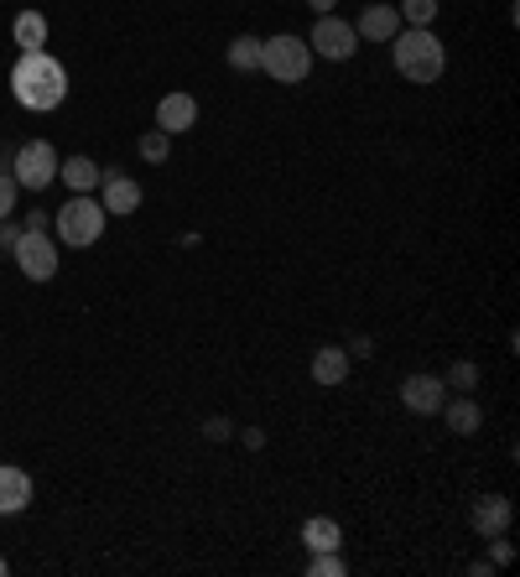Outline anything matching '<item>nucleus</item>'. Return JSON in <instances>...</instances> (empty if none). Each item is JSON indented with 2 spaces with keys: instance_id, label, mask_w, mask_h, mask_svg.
<instances>
[{
  "instance_id": "4",
  "label": "nucleus",
  "mask_w": 520,
  "mask_h": 577,
  "mask_svg": "<svg viewBox=\"0 0 520 577\" xmlns=\"http://www.w3.org/2000/svg\"><path fill=\"white\" fill-rule=\"evenodd\" d=\"M260 73H271L276 83H302L313 73V47L307 37H260Z\"/></svg>"
},
{
  "instance_id": "28",
  "label": "nucleus",
  "mask_w": 520,
  "mask_h": 577,
  "mask_svg": "<svg viewBox=\"0 0 520 577\" xmlns=\"http://www.w3.org/2000/svg\"><path fill=\"white\" fill-rule=\"evenodd\" d=\"M307 5H313L318 16H334V5H339V0H307Z\"/></svg>"
},
{
  "instance_id": "26",
  "label": "nucleus",
  "mask_w": 520,
  "mask_h": 577,
  "mask_svg": "<svg viewBox=\"0 0 520 577\" xmlns=\"http://www.w3.org/2000/svg\"><path fill=\"white\" fill-rule=\"evenodd\" d=\"M495 541V567H510V557H516V552H510V541L505 536H489Z\"/></svg>"
},
{
  "instance_id": "6",
  "label": "nucleus",
  "mask_w": 520,
  "mask_h": 577,
  "mask_svg": "<svg viewBox=\"0 0 520 577\" xmlns=\"http://www.w3.org/2000/svg\"><path fill=\"white\" fill-rule=\"evenodd\" d=\"M58 151H53V140H26V146H16V157H11V178H16V188H26V193H42L47 182L58 178Z\"/></svg>"
},
{
  "instance_id": "17",
  "label": "nucleus",
  "mask_w": 520,
  "mask_h": 577,
  "mask_svg": "<svg viewBox=\"0 0 520 577\" xmlns=\"http://www.w3.org/2000/svg\"><path fill=\"white\" fill-rule=\"evenodd\" d=\"M302 546H307V552H339V546H343L339 520L313 516V520H307V525H302Z\"/></svg>"
},
{
  "instance_id": "3",
  "label": "nucleus",
  "mask_w": 520,
  "mask_h": 577,
  "mask_svg": "<svg viewBox=\"0 0 520 577\" xmlns=\"http://www.w3.org/2000/svg\"><path fill=\"white\" fill-rule=\"evenodd\" d=\"M104 219H110V214H104L100 199L68 193V203L53 214V235H58V245H68V250H89V245H100Z\"/></svg>"
},
{
  "instance_id": "8",
  "label": "nucleus",
  "mask_w": 520,
  "mask_h": 577,
  "mask_svg": "<svg viewBox=\"0 0 520 577\" xmlns=\"http://www.w3.org/2000/svg\"><path fill=\"white\" fill-rule=\"evenodd\" d=\"M400 400L417 417H438L442 400H448V385H442V375H406L400 380Z\"/></svg>"
},
{
  "instance_id": "9",
  "label": "nucleus",
  "mask_w": 520,
  "mask_h": 577,
  "mask_svg": "<svg viewBox=\"0 0 520 577\" xmlns=\"http://www.w3.org/2000/svg\"><path fill=\"white\" fill-rule=\"evenodd\" d=\"M100 193H104V214H115V219H125V214H136L140 208V182L125 178V172H104L100 178Z\"/></svg>"
},
{
  "instance_id": "1",
  "label": "nucleus",
  "mask_w": 520,
  "mask_h": 577,
  "mask_svg": "<svg viewBox=\"0 0 520 577\" xmlns=\"http://www.w3.org/2000/svg\"><path fill=\"white\" fill-rule=\"evenodd\" d=\"M11 94H16L21 110L47 115V110H58V104L68 100V68H63L47 47H42V53H21L16 68H11Z\"/></svg>"
},
{
  "instance_id": "15",
  "label": "nucleus",
  "mask_w": 520,
  "mask_h": 577,
  "mask_svg": "<svg viewBox=\"0 0 520 577\" xmlns=\"http://www.w3.org/2000/svg\"><path fill=\"white\" fill-rule=\"evenodd\" d=\"M313 380H318V385H343V380H349V349L323 343L318 354H313Z\"/></svg>"
},
{
  "instance_id": "2",
  "label": "nucleus",
  "mask_w": 520,
  "mask_h": 577,
  "mask_svg": "<svg viewBox=\"0 0 520 577\" xmlns=\"http://www.w3.org/2000/svg\"><path fill=\"white\" fill-rule=\"evenodd\" d=\"M391 63L406 83H438L448 68V47L432 37V26H400L391 37Z\"/></svg>"
},
{
  "instance_id": "7",
  "label": "nucleus",
  "mask_w": 520,
  "mask_h": 577,
  "mask_svg": "<svg viewBox=\"0 0 520 577\" xmlns=\"http://www.w3.org/2000/svg\"><path fill=\"white\" fill-rule=\"evenodd\" d=\"M307 47H313V58L349 63L354 53H360V32H354V21L318 16V21H313V32H307Z\"/></svg>"
},
{
  "instance_id": "11",
  "label": "nucleus",
  "mask_w": 520,
  "mask_h": 577,
  "mask_svg": "<svg viewBox=\"0 0 520 577\" xmlns=\"http://www.w3.org/2000/svg\"><path fill=\"white\" fill-rule=\"evenodd\" d=\"M468 520H474V531L489 541V536H505V531H510L516 510H510V499H505V495H484V499H474Z\"/></svg>"
},
{
  "instance_id": "21",
  "label": "nucleus",
  "mask_w": 520,
  "mask_h": 577,
  "mask_svg": "<svg viewBox=\"0 0 520 577\" xmlns=\"http://www.w3.org/2000/svg\"><path fill=\"white\" fill-rule=\"evenodd\" d=\"M442 385H453V391H463V396H468V391L479 385V364H474V359H459V364H448V380H442Z\"/></svg>"
},
{
  "instance_id": "13",
  "label": "nucleus",
  "mask_w": 520,
  "mask_h": 577,
  "mask_svg": "<svg viewBox=\"0 0 520 577\" xmlns=\"http://www.w3.org/2000/svg\"><path fill=\"white\" fill-rule=\"evenodd\" d=\"M354 32H360L364 42H391L400 32V11L396 5H364L360 21H354Z\"/></svg>"
},
{
  "instance_id": "27",
  "label": "nucleus",
  "mask_w": 520,
  "mask_h": 577,
  "mask_svg": "<svg viewBox=\"0 0 520 577\" xmlns=\"http://www.w3.org/2000/svg\"><path fill=\"white\" fill-rule=\"evenodd\" d=\"M203 432H208V438L219 442V438H229V432H235V427H229V421H224V417H214V421H208V427H203Z\"/></svg>"
},
{
  "instance_id": "5",
  "label": "nucleus",
  "mask_w": 520,
  "mask_h": 577,
  "mask_svg": "<svg viewBox=\"0 0 520 577\" xmlns=\"http://www.w3.org/2000/svg\"><path fill=\"white\" fill-rule=\"evenodd\" d=\"M11 260L26 281H53L58 276V239L47 229H21L16 245H11Z\"/></svg>"
},
{
  "instance_id": "25",
  "label": "nucleus",
  "mask_w": 520,
  "mask_h": 577,
  "mask_svg": "<svg viewBox=\"0 0 520 577\" xmlns=\"http://www.w3.org/2000/svg\"><path fill=\"white\" fill-rule=\"evenodd\" d=\"M16 235H21V224L0 219V256H11V245H16Z\"/></svg>"
},
{
  "instance_id": "29",
  "label": "nucleus",
  "mask_w": 520,
  "mask_h": 577,
  "mask_svg": "<svg viewBox=\"0 0 520 577\" xmlns=\"http://www.w3.org/2000/svg\"><path fill=\"white\" fill-rule=\"evenodd\" d=\"M5 573H11V562H5V557H0V577H5Z\"/></svg>"
},
{
  "instance_id": "20",
  "label": "nucleus",
  "mask_w": 520,
  "mask_h": 577,
  "mask_svg": "<svg viewBox=\"0 0 520 577\" xmlns=\"http://www.w3.org/2000/svg\"><path fill=\"white\" fill-rule=\"evenodd\" d=\"M400 26H432L438 21V0H400Z\"/></svg>"
},
{
  "instance_id": "12",
  "label": "nucleus",
  "mask_w": 520,
  "mask_h": 577,
  "mask_svg": "<svg viewBox=\"0 0 520 577\" xmlns=\"http://www.w3.org/2000/svg\"><path fill=\"white\" fill-rule=\"evenodd\" d=\"M32 505V474L16 463H0V516H21Z\"/></svg>"
},
{
  "instance_id": "23",
  "label": "nucleus",
  "mask_w": 520,
  "mask_h": 577,
  "mask_svg": "<svg viewBox=\"0 0 520 577\" xmlns=\"http://www.w3.org/2000/svg\"><path fill=\"white\" fill-rule=\"evenodd\" d=\"M307 577H343L339 552H313V562H307Z\"/></svg>"
},
{
  "instance_id": "10",
  "label": "nucleus",
  "mask_w": 520,
  "mask_h": 577,
  "mask_svg": "<svg viewBox=\"0 0 520 577\" xmlns=\"http://www.w3.org/2000/svg\"><path fill=\"white\" fill-rule=\"evenodd\" d=\"M199 125V100L193 94H161L157 104V131H167V136H182V131H193Z\"/></svg>"
},
{
  "instance_id": "18",
  "label": "nucleus",
  "mask_w": 520,
  "mask_h": 577,
  "mask_svg": "<svg viewBox=\"0 0 520 577\" xmlns=\"http://www.w3.org/2000/svg\"><path fill=\"white\" fill-rule=\"evenodd\" d=\"M11 37H16L21 53H42V47H47V16H42V11H21L16 26H11Z\"/></svg>"
},
{
  "instance_id": "19",
  "label": "nucleus",
  "mask_w": 520,
  "mask_h": 577,
  "mask_svg": "<svg viewBox=\"0 0 520 577\" xmlns=\"http://www.w3.org/2000/svg\"><path fill=\"white\" fill-rule=\"evenodd\" d=\"M224 58H229V68H235V73H256V68H260V37L240 32V37L229 42V53H224Z\"/></svg>"
},
{
  "instance_id": "16",
  "label": "nucleus",
  "mask_w": 520,
  "mask_h": 577,
  "mask_svg": "<svg viewBox=\"0 0 520 577\" xmlns=\"http://www.w3.org/2000/svg\"><path fill=\"white\" fill-rule=\"evenodd\" d=\"M438 417H448V432H459V438H468V432H479L484 411H479V400L459 396V400H442V411H438Z\"/></svg>"
},
{
  "instance_id": "14",
  "label": "nucleus",
  "mask_w": 520,
  "mask_h": 577,
  "mask_svg": "<svg viewBox=\"0 0 520 577\" xmlns=\"http://www.w3.org/2000/svg\"><path fill=\"white\" fill-rule=\"evenodd\" d=\"M58 178L68 182V193H94L100 188V161H89V157H68V161H58Z\"/></svg>"
},
{
  "instance_id": "22",
  "label": "nucleus",
  "mask_w": 520,
  "mask_h": 577,
  "mask_svg": "<svg viewBox=\"0 0 520 577\" xmlns=\"http://www.w3.org/2000/svg\"><path fill=\"white\" fill-rule=\"evenodd\" d=\"M140 157L151 161V167L167 161V157H172V136H167V131H146V136H140Z\"/></svg>"
},
{
  "instance_id": "24",
  "label": "nucleus",
  "mask_w": 520,
  "mask_h": 577,
  "mask_svg": "<svg viewBox=\"0 0 520 577\" xmlns=\"http://www.w3.org/2000/svg\"><path fill=\"white\" fill-rule=\"evenodd\" d=\"M16 178L11 172H0V219H11V208H16Z\"/></svg>"
}]
</instances>
